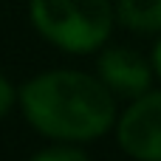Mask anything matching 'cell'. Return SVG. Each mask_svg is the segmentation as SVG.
<instances>
[{"mask_svg": "<svg viewBox=\"0 0 161 161\" xmlns=\"http://www.w3.org/2000/svg\"><path fill=\"white\" fill-rule=\"evenodd\" d=\"M153 71L161 76V40H158V45L153 48Z\"/></svg>", "mask_w": 161, "mask_h": 161, "instance_id": "ba28073f", "label": "cell"}, {"mask_svg": "<svg viewBox=\"0 0 161 161\" xmlns=\"http://www.w3.org/2000/svg\"><path fill=\"white\" fill-rule=\"evenodd\" d=\"M14 96H17V93H14V88H11V85H8V82L0 76V119H3V116L11 110V105H14Z\"/></svg>", "mask_w": 161, "mask_h": 161, "instance_id": "52a82bcc", "label": "cell"}, {"mask_svg": "<svg viewBox=\"0 0 161 161\" xmlns=\"http://www.w3.org/2000/svg\"><path fill=\"white\" fill-rule=\"evenodd\" d=\"M99 79L110 88V93L139 99L150 91L153 68L130 48H108L99 57Z\"/></svg>", "mask_w": 161, "mask_h": 161, "instance_id": "277c9868", "label": "cell"}, {"mask_svg": "<svg viewBox=\"0 0 161 161\" xmlns=\"http://www.w3.org/2000/svg\"><path fill=\"white\" fill-rule=\"evenodd\" d=\"M119 20L142 34L161 31V0H119Z\"/></svg>", "mask_w": 161, "mask_h": 161, "instance_id": "5b68a950", "label": "cell"}, {"mask_svg": "<svg viewBox=\"0 0 161 161\" xmlns=\"http://www.w3.org/2000/svg\"><path fill=\"white\" fill-rule=\"evenodd\" d=\"M31 23L57 48L91 54L110 37L113 6L110 0H31Z\"/></svg>", "mask_w": 161, "mask_h": 161, "instance_id": "7a4b0ae2", "label": "cell"}, {"mask_svg": "<svg viewBox=\"0 0 161 161\" xmlns=\"http://www.w3.org/2000/svg\"><path fill=\"white\" fill-rule=\"evenodd\" d=\"M28 122L57 142H91L110 130L116 99L102 79L79 71H48L20 91Z\"/></svg>", "mask_w": 161, "mask_h": 161, "instance_id": "6da1fadb", "label": "cell"}, {"mask_svg": "<svg viewBox=\"0 0 161 161\" xmlns=\"http://www.w3.org/2000/svg\"><path fill=\"white\" fill-rule=\"evenodd\" d=\"M37 161H82L85 158V153L82 150H76V147H68V144H62V147H48V150H40Z\"/></svg>", "mask_w": 161, "mask_h": 161, "instance_id": "8992f818", "label": "cell"}, {"mask_svg": "<svg viewBox=\"0 0 161 161\" xmlns=\"http://www.w3.org/2000/svg\"><path fill=\"white\" fill-rule=\"evenodd\" d=\"M119 144L127 156L161 161V91L142 93L119 119Z\"/></svg>", "mask_w": 161, "mask_h": 161, "instance_id": "3957f363", "label": "cell"}]
</instances>
